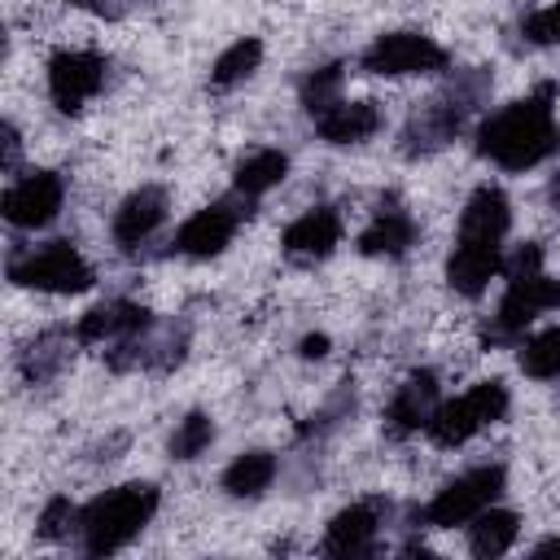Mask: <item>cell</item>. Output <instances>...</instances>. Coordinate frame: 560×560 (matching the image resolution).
I'll list each match as a JSON object with an SVG mask.
<instances>
[{
  "label": "cell",
  "instance_id": "5",
  "mask_svg": "<svg viewBox=\"0 0 560 560\" xmlns=\"http://www.w3.org/2000/svg\"><path fill=\"white\" fill-rule=\"evenodd\" d=\"M162 490L153 481H122L105 494H96L79 512V551L83 556H114L122 551L158 512Z\"/></svg>",
  "mask_w": 560,
  "mask_h": 560
},
{
  "label": "cell",
  "instance_id": "20",
  "mask_svg": "<svg viewBox=\"0 0 560 560\" xmlns=\"http://www.w3.org/2000/svg\"><path fill=\"white\" fill-rule=\"evenodd\" d=\"M74 346H79L74 328H44V332H35V337L22 346V354H18L22 381H26V385H48V381H57V376L66 372V363L74 359Z\"/></svg>",
  "mask_w": 560,
  "mask_h": 560
},
{
  "label": "cell",
  "instance_id": "14",
  "mask_svg": "<svg viewBox=\"0 0 560 560\" xmlns=\"http://www.w3.org/2000/svg\"><path fill=\"white\" fill-rule=\"evenodd\" d=\"M385 516H389V503H381V499H359V503L341 508V512L328 521L319 551H324V556H341V560L376 556V551H381Z\"/></svg>",
  "mask_w": 560,
  "mask_h": 560
},
{
  "label": "cell",
  "instance_id": "8",
  "mask_svg": "<svg viewBox=\"0 0 560 560\" xmlns=\"http://www.w3.org/2000/svg\"><path fill=\"white\" fill-rule=\"evenodd\" d=\"M508 407H512V394H508V385L503 381H477L472 389H464L459 398H451V402H438V411H433V420H429V442L433 446H442V451H455V446H464V442H472L486 424H494V420H503L508 416Z\"/></svg>",
  "mask_w": 560,
  "mask_h": 560
},
{
  "label": "cell",
  "instance_id": "28",
  "mask_svg": "<svg viewBox=\"0 0 560 560\" xmlns=\"http://www.w3.org/2000/svg\"><path fill=\"white\" fill-rule=\"evenodd\" d=\"M521 372L534 381H560V324L521 341Z\"/></svg>",
  "mask_w": 560,
  "mask_h": 560
},
{
  "label": "cell",
  "instance_id": "10",
  "mask_svg": "<svg viewBox=\"0 0 560 560\" xmlns=\"http://www.w3.org/2000/svg\"><path fill=\"white\" fill-rule=\"evenodd\" d=\"M184 354H188V324L153 319L144 332L105 346V368L109 372H175Z\"/></svg>",
  "mask_w": 560,
  "mask_h": 560
},
{
  "label": "cell",
  "instance_id": "9",
  "mask_svg": "<svg viewBox=\"0 0 560 560\" xmlns=\"http://www.w3.org/2000/svg\"><path fill=\"white\" fill-rule=\"evenodd\" d=\"M451 66V52L433 39V35H420V31H385L376 35L363 57H359V70L368 74H381V79H402V74H438Z\"/></svg>",
  "mask_w": 560,
  "mask_h": 560
},
{
  "label": "cell",
  "instance_id": "27",
  "mask_svg": "<svg viewBox=\"0 0 560 560\" xmlns=\"http://www.w3.org/2000/svg\"><path fill=\"white\" fill-rule=\"evenodd\" d=\"M341 83H346V61H328V66H315L302 83H298V101H302V109L315 118V114H324L328 105H337L341 101Z\"/></svg>",
  "mask_w": 560,
  "mask_h": 560
},
{
  "label": "cell",
  "instance_id": "16",
  "mask_svg": "<svg viewBox=\"0 0 560 560\" xmlns=\"http://www.w3.org/2000/svg\"><path fill=\"white\" fill-rule=\"evenodd\" d=\"M166 214H171V197H166V188H162V184H140V188L127 192L122 206L114 210V223H109L114 245L127 249V254L140 249V245L166 223Z\"/></svg>",
  "mask_w": 560,
  "mask_h": 560
},
{
  "label": "cell",
  "instance_id": "24",
  "mask_svg": "<svg viewBox=\"0 0 560 560\" xmlns=\"http://www.w3.org/2000/svg\"><path fill=\"white\" fill-rule=\"evenodd\" d=\"M284 175H289V153H284V149H254L249 158L236 162V171H232V188H236L241 197L258 201V197L271 192Z\"/></svg>",
  "mask_w": 560,
  "mask_h": 560
},
{
  "label": "cell",
  "instance_id": "29",
  "mask_svg": "<svg viewBox=\"0 0 560 560\" xmlns=\"http://www.w3.org/2000/svg\"><path fill=\"white\" fill-rule=\"evenodd\" d=\"M210 442H214V420H210L206 411H188V416L175 424V433H171L166 451H171V459L188 464V459L206 455V451H210Z\"/></svg>",
  "mask_w": 560,
  "mask_h": 560
},
{
  "label": "cell",
  "instance_id": "22",
  "mask_svg": "<svg viewBox=\"0 0 560 560\" xmlns=\"http://www.w3.org/2000/svg\"><path fill=\"white\" fill-rule=\"evenodd\" d=\"M276 472H280V459H276L271 451H245V455H236V459L223 468L219 486H223V494H232V499H258V494L271 490Z\"/></svg>",
  "mask_w": 560,
  "mask_h": 560
},
{
  "label": "cell",
  "instance_id": "12",
  "mask_svg": "<svg viewBox=\"0 0 560 560\" xmlns=\"http://www.w3.org/2000/svg\"><path fill=\"white\" fill-rule=\"evenodd\" d=\"M109 57L92 48H61L48 57V96L61 114H79L105 88Z\"/></svg>",
  "mask_w": 560,
  "mask_h": 560
},
{
  "label": "cell",
  "instance_id": "21",
  "mask_svg": "<svg viewBox=\"0 0 560 560\" xmlns=\"http://www.w3.org/2000/svg\"><path fill=\"white\" fill-rule=\"evenodd\" d=\"M385 127V114L376 101H337L324 114H315V131L328 144H363Z\"/></svg>",
  "mask_w": 560,
  "mask_h": 560
},
{
  "label": "cell",
  "instance_id": "34",
  "mask_svg": "<svg viewBox=\"0 0 560 560\" xmlns=\"http://www.w3.org/2000/svg\"><path fill=\"white\" fill-rule=\"evenodd\" d=\"M149 4H158V0H101V13H109V18H127V13L149 9Z\"/></svg>",
  "mask_w": 560,
  "mask_h": 560
},
{
  "label": "cell",
  "instance_id": "23",
  "mask_svg": "<svg viewBox=\"0 0 560 560\" xmlns=\"http://www.w3.org/2000/svg\"><path fill=\"white\" fill-rule=\"evenodd\" d=\"M516 534H521V516H516L512 508H494V503H490L486 512H477V516L468 521V551L481 556V560L503 556V551H512Z\"/></svg>",
  "mask_w": 560,
  "mask_h": 560
},
{
  "label": "cell",
  "instance_id": "32",
  "mask_svg": "<svg viewBox=\"0 0 560 560\" xmlns=\"http://www.w3.org/2000/svg\"><path fill=\"white\" fill-rule=\"evenodd\" d=\"M328 346H332V341H328V332H306V337L298 341V354H302V359H324V354H328Z\"/></svg>",
  "mask_w": 560,
  "mask_h": 560
},
{
  "label": "cell",
  "instance_id": "35",
  "mask_svg": "<svg viewBox=\"0 0 560 560\" xmlns=\"http://www.w3.org/2000/svg\"><path fill=\"white\" fill-rule=\"evenodd\" d=\"M18 153H22V136H18L13 122H4V171L18 166Z\"/></svg>",
  "mask_w": 560,
  "mask_h": 560
},
{
  "label": "cell",
  "instance_id": "1",
  "mask_svg": "<svg viewBox=\"0 0 560 560\" xmlns=\"http://www.w3.org/2000/svg\"><path fill=\"white\" fill-rule=\"evenodd\" d=\"M556 88L542 83L538 92L494 109L477 127V158L499 171H534L551 153H560V122H556Z\"/></svg>",
  "mask_w": 560,
  "mask_h": 560
},
{
  "label": "cell",
  "instance_id": "13",
  "mask_svg": "<svg viewBox=\"0 0 560 560\" xmlns=\"http://www.w3.org/2000/svg\"><path fill=\"white\" fill-rule=\"evenodd\" d=\"M61 206H66V179L57 171H26L0 197L4 223L9 228H22V232L48 228L61 214Z\"/></svg>",
  "mask_w": 560,
  "mask_h": 560
},
{
  "label": "cell",
  "instance_id": "11",
  "mask_svg": "<svg viewBox=\"0 0 560 560\" xmlns=\"http://www.w3.org/2000/svg\"><path fill=\"white\" fill-rule=\"evenodd\" d=\"M245 214H249V197H241V192L232 188L228 197H219V201L201 206L197 214H188V219L179 223L171 249L184 254V258H197V262H201V258H214V254H223V249L232 245V236H236V228L245 223Z\"/></svg>",
  "mask_w": 560,
  "mask_h": 560
},
{
  "label": "cell",
  "instance_id": "17",
  "mask_svg": "<svg viewBox=\"0 0 560 560\" xmlns=\"http://www.w3.org/2000/svg\"><path fill=\"white\" fill-rule=\"evenodd\" d=\"M153 319H158V315H153L149 306H140V302H131V298H114V302H101V306H92L88 315H79L74 337H79V346H114V341H122V337L144 332Z\"/></svg>",
  "mask_w": 560,
  "mask_h": 560
},
{
  "label": "cell",
  "instance_id": "36",
  "mask_svg": "<svg viewBox=\"0 0 560 560\" xmlns=\"http://www.w3.org/2000/svg\"><path fill=\"white\" fill-rule=\"evenodd\" d=\"M547 206H551V210L560 214V171H556V175L547 179Z\"/></svg>",
  "mask_w": 560,
  "mask_h": 560
},
{
  "label": "cell",
  "instance_id": "26",
  "mask_svg": "<svg viewBox=\"0 0 560 560\" xmlns=\"http://www.w3.org/2000/svg\"><path fill=\"white\" fill-rule=\"evenodd\" d=\"M350 416H354V385L341 381V385L324 398V407L311 411V416L298 424V442H319V438H328L332 429H341Z\"/></svg>",
  "mask_w": 560,
  "mask_h": 560
},
{
  "label": "cell",
  "instance_id": "4",
  "mask_svg": "<svg viewBox=\"0 0 560 560\" xmlns=\"http://www.w3.org/2000/svg\"><path fill=\"white\" fill-rule=\"evenodd\" d=\"M503 298H499V311L490 315L481 341L486 346H521L525 341V328L542 315V311H560V280L542 271V245L538 241H525L512 258H503Z\"/></svg>",
  "mask_w": 560,
  "mask_h": 560
},
{
  "label": "cell",
  "instance_id": "30",
  "mask_svg": "<svg viewBox=\"0 0 560 560\" xmlns=\"http://www.w3.org/2000/svg\"><path fill=\"white\" fill-rule=\"evenodd\" d=\"M79 512H83V508H74V503H70V494H52V499L39 508L35 534H39L44 542H61V538L79 534Z\"/></svg>",
  "mask_w": 560,
  "mask_h": 560
},
{
  "label": "cell",
  "instance_id": "37",
  "mask_svg": "<svg viewBox=\"0 0 560 560\" xmlns=\"http://www.w3.org/2000/svg\"><path fill=\"white\" fill-rule=\"evenodd\" d=\"M529 556H560V538H542V542H534Z\"/></svg>",
  "mask_w": 560,
  "mask_h": 560
},
{
  "label": "cell",
  "instance_id": "3",
  "mask_svg": "<svg viewBox=\"0 0 560 560\" xmlns=\"http://www.w3.org/2000/svg\"><path fill=\"white\" fill-rule=\"evenodd\" d=\"M494 92V74L486 66H468V70H455L424 105L411 109V118L402 122V136H398V153L420 162V158H433L442 153L455 136H464V127L486 109Z\"/></svg>",
  "mask_w": 560,
  "mask_h": 560
},
{
  "label": "cell",
  "instance_id": "15",
  "mask_svg": "<svg viewBox=\"0 0 560 560\" xmlns=\"http://www.w3.org/2000/svg\"><path fill=\"white\" fill-rule=\"evenodd\" d=\"M438 402H442L438 372H429V368L411 372V376L394 389V398L385 402V433H389V438L424 433L429 420H433V411H438Z\"/></svg>",
  "mask_w": 560,
  "mask_h": 560
},
{
  "label": "cell",
  "instance_id": "7",
  "mask_svg": "<svg viewBox=\"0 0 560 560\" xmlns=\"http://www.w3.org/2000/svg\"><path fill=\"white\" fill-rule=\"evenodd\" d=\"M9 280L35 293H88L96 271L70 241H44L9 258Z\"/></svg>",
  "mask_w": 560,
  "mask_h": 560
},
{
  "label": "cell",
  "instance_id": "19",
  "mask_svg": "<svg viewBox=\"0 0 560 560\" xmlns=\"http://www.w3.org/2000/svg\"><path fill=\"white\" fill-rule=\"evenodd\" d=\"M280 245L293 262H324L341 245V214L332 206H315L284 228Z\"/></svg>",
  "mask_w": 560,
  "mask_h": 560
},
{
  "label": "cell",
  "instance_id": "33",
  "mask_svg": "<svg viewBox=\"0 0 560 560\" xmlns=\"http://www.w3.org/2000/svg\"><path fill=\"white\" fill-rule=\"evenodd\" d=\"M127 442H131V438L118 429V433H109L105 442H96V446H92V459H118V451H127Z\"/></svg>",
  "mask_w": 560,
  "mask_h": 560
},
{
  "label": "cell",
  "instance_id": "31",
  "mask_svg": "<svg viewBox=\"0 0 560 560\" xmlns=\"http://www.w3.org/2000/svg\"><path fill=\"white\" fill-rule=\"evenodd\" d=\"M521 35H525L529 44H538V48L560 44V0H551V4H542V9H534V13L521 22Z\"/></svg>",
  "mask_w": 560,
  "mask_h": 560
},
{
  "label": "cell",
  "instance_id": "6",
  "mask_svg": "<svg viewBox=\"0 0 560 560\" xmlns=\"http://www.w3.org/2000/svg\"><path fill=\"white\" fill-rule=\"evenodd\" d=\"M508 490V468L503 464H477L459 477H451L424 508L411 512V525L420 529H455L468 525L477 512H486L490 503H499Z\"/></svg>",
  "mask_w": 560,
  "mask_h": 560
},
{
  "label": "cell",
  "instance_id": "2",
  "mask_svg": "<svg viewBox=\"0 0 560 560\" xmlns=\"http://www.w3.org/2000/svg\"><path fill=\"white\" fill-rule=\"evenodd\" d=\"M512 228V201L503 188L481 184L459 210L455 249L446 258V284L459 298H481L490 280L503 271V236Z\"/></svg>",
  "mask_w": 560,
  "mask_h": 560
},
{
  "label": "cell",
  "instance_id": "25",
  "mask_svg": "<svg viewBox=\"0 0 560 560\" xmlns=\"http://www.w3.org/2000/svg\"><path fill=\"white\" fill-rule=\"evenodd\" d=\"M258 61H262V39L241 35L236 44H228V48L214 57V66H210V88H214V92H228V88L245 83V79L258 70Z\"/></svg>",
  "mask_w": 560,
  "mask_h": 560
},
{
  "label": "cell",
  "instance_id": "18",
  "mask_svg": "<svg viewBox=\"0 0 560 560\" xmlns=\"http://www.w3.org/2000/svg\"><path fill=\"white\" fill-rule=\"evenodd\" d=\"M420 241V223L398 197H385L372 214V223L359 232V254L363 258H402Z\"/></svg>",
  "mask_w": 560,
  "mask_h": 560
},
{
  "label": "cell",
  "instance_id": "38",
  "mask_svg": "<svg viewBox=\"0 0 560 560\" xmlns=\"http://www.w3.org/2000/svg\"><path fill=\"white\" fill-rule=\"evenodd\" d=\"M70 4H92V0H70Z\"/></svg>",
  "mask_w": 560,
  "mask_h": 560
}]
</instances>
